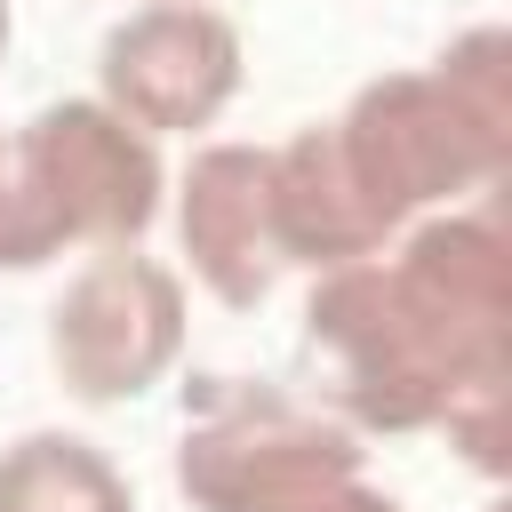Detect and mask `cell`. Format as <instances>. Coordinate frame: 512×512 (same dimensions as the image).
<instances>
[{"mask_svg": "<svg viewBox=\"0 0 512 512\" xmlns=\"http://www.w3.org/2000/svg\"><path fill=\"white\" fill-rule=\"evenodd\" d=\"M240 80H248L240 24L208 0H144L96 48V104H112L152 144L208 128L240 96Z\"/></svg>", "mask_w": 512, "mask_h": 512, "instance_id": "52a82bcc", "label": "cell"}, {"mask_svg": "<svg viewBox=\"0 0 512 512\" xmlns=\"http://www.w3.org/2000/svg\"><path fill=\"white\" fill-rule=\"evenodd\" d=\"M328 136L392 232H408L432 208L488 200L512 168V152L496 136H480L432 72H376L368 88H352V104L328 120Z\"/></svg>", "mask_w": 512, "mask_h": 512, "instance_id": "3957f363", "label": "cell"}, {"mask_svg": "<svg viewBox=\"0 0 512 512\" xmlns=\"http://www.w3.org/2000/svg\"><path fill=\"white\" fill-rule=\"evenodd\" d=\"M384 272L456 384L512 376V248H504L496 200L416 216L384 256Z\"/></svg>", "mask_w": 512, "mask_h": 512, "instance_id": "8992f818", "label": "cell"}, {"mask_svg": "<svg viewBox=\"0 0 512 512\" xmlns=\"http://www.w3.org/2000/svg\"><path fill=\"white\" fill-rule=\"evenodd\" d=\"M504 384H512V376L456 384L448 408H440V424H432V432H448V448H456L480 480H504V464H512V456H504V440H512V432H504Z\"/></svg>", "mask_w": 512, "mask_h": 512, "instance_id": "7c38bea8", "label": "cell"}, {"mask_svg": "<svg viewBox=\"0 0 512 512\" xmlns=\"http://www.w3.org/2000/svg\"><path fill=\"white\" fill-rule=\"evenodd\" d=\"M0 512H136V488L80 432H24L0 448Z\"/></svg>", "mask_w": 512, "mask_h": 512, "instance_id": "30bf717a", "label": "cell"}, {"mask_svg": "<svg viewBox=\"0 0 512 512\" xmlns=\"http://www.w3.org/2000/svg\"><path fill=\"white\" fill-rule=\"evenodd\" d=\"M432 80L456 96V112H464L480 136H496V144L512 152V32H504V24L456 32V40L432 56Z\"/></svg>", "mask_w": 512, "mask_h": 512, "instance_id": "8fae6325", "label": "cell"}, {"mask_svg": "<svg viewBox=\"0 0 512 512\" xmlns=\"http://www.w3.org/2000/svg\"><path fill=\"white\" fill-rule=\"evenodd\" d=\"M264 512H400V504L352 472V480H320V488H296V496H280V504H264Z\"/></svg>", "mask_w": 512, "mask_h": 512, "instance_id": "4fadbf2b", "label": "cell"}, {"mask_svg": "<svg viewBox=\"0 0 512 512\" xmlns=\"http://www.w3.org/2000/svg\"><path fill=\"white\" fill-rule=\"evenodd\" d=\"M176 240L192 280L224 312H256L288 272L264 208V144H200L176 176Z\"/></svg>", "mask_w": 512, "mask_h": 512, "instance_id": "ba28073f", "label": "cell"}, {"mask_svg": "<svg viewBox=\"0 0 512 512\" xmlns=\"http://www.w3.org/2000/svg\"><path fill=\"white\" fill-rule=\"evenodd\" d=\"M360 432L328 408H304L272 384L200 376L184 384V440H176V488L192 512H264L296 488L352 480Z\"/></svg>", "mask_w": 512, "mask_h": 512, "instance_id": "7a4b0ae2", "label": "cell"}, {"mask_svg": "<svg viewBox=\"0 0 512 512\" xmlns=\"http://www.w3.org/2000/svg\"><path fill=\"white\" fill-rule=\"evenodd\" d=\"M304 344L328 368V416L352 432H432L456 376L432 352V336L408 320L384 256L312 272L304 296Z\"/></svg>", "mask_w": 512, "mask_h": 512, "instance_id": "277c9868", "label": "cell"}, {"mask_svg": "<svg viewBox=\"0 0 512 512\" xmlns=\"http://www.w3.org/2000/svg\"><path fill=\"white\" fill-rule=\"evenodd\" d=\"M184 360V280L144 248H96L48 304V368L72 400H144Z\"/></svg>", "mask_w": 512, "mask_h": 512, "instance_id": "5b68a950", "label": "cell"}, {"mask_svg": "<svg viewBox=\"0 0 512 512\" xmlns=\"http://www.w3.org/2000/svg\"><path fill=\"white\" fill-rule=\"evenodd\" d=\"M8 24H16V16H8V0H0V48H8Z\"/></svg>", "mask_w": 512, "mask_h": 512, "instance_id": "5bb4252c", "label": "cell"}, {"mask_svg": "<svg viewBox=\"0 0 512 512\" xmlns=\"http://www.w3.org/2000/svg\"><path fill=\"white\" fill-rule=\"evenodd\" d=\"M160 192L168 168L144 128L96 96H56L0 144V272H40L64 248H136Z\"/></svg>", "mask_w": 512, "mask_h": 512, "instance_id": "6da1fadb", "label": "cell"}, {"mask_svg": "<svg viewBox=\"0 0 512 512\" xmlns=\"http://www.w3.org/2000/svg\"><path fill=\"white\" fill-rule=\"evenodd\" d=\"M264 208H272L280 264H312V272L368 264V256H384L400 240L368 208V192L352 184V168H344L328 128H296V136L264 144Z\"/></svg>", "mask_w": 512, "mask_h": 512, "instance_id": "9c48e42d", "label": "cell"}]
</instances>
